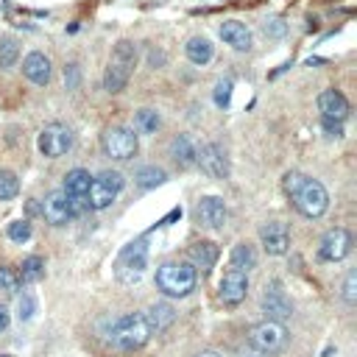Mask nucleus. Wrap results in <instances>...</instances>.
Listing matches in <instances>:
<instances>
[{
    "label": "nucleus",
    "mask_w": 357,
    "mask_h": 357,
    "mask_svg": "<svg viewBox=\"0 0 357 357\" xmlns=\"http://www.w3.org/2000/svg\"><path fill=\"white\" fill-rule=\"evenodd\" d=\"M285 193L304 218H321L329 207V193L324 190V185L299 170L285 173Z\"/></svg>",
    "instance_id": "obj_1"
},
{
    "label": "nucleus",
    "mask_w": 357,
    "mask_h": 357,
    "mask_svg": "<svg viewBox=\"0 0 357 357\" xmlns=\"http://www.w3.org/2000/svg\"><path fill=\"white\" fill-rule=\"evenodd\" d=\"M156 288L170 299H185L196 290V268L190 263H162L156 268Z\"/></svg>",
    "instance_id": "obj_2"
},
{
    "label": "nucleus",
    "mask_w": 357,
    "mask_h": 357,
    "mask_svg": "<svg viewBox=\"0 0 357 357\" xmlns=\"http://www.w3.org/2000/svg\"><path fill=\"white\" fill-rule=\"evenodd\" d=\"M151 338V326L145 321L142 313H128V315H120L112 326V340L126 349V351H134L140 346H145Z\"/></svg>",
    "instance_id": "obj_3"
},
{
    "label": "nucleus",
    "mask_w": 357,
    "mask_h": 357,
    "mask_svg": "<svg viewBox=\"0 0 357 357\" xmlns=\"http://www.w3.org/2000/svg\"><path fill=\"white\" fill-rule=\"evenodd\" d=\"M145 265H148V249H145V240H134V243H128V246L117 254L115 276H117V282H123V285H134V282L142 279Z\"/></svg>",
    "instance_id": "obj_4"
},
{
    "label": "nucleus",
    "mask_w": 357,
    "mask_h": 357,
    "mask_svg": "<svg viewBox=\"0 0 357 357\" xmlns=\"http://www.w3.org/2000/svg\"><path fill=\"white\" fill-rule=\"evenodd\" d=\"M120 190H123V176L117 170H103V173H98L92 182H90L87 207L90 210H106L117 199Z\"/></svg>",
    "instance_id": "obj_5"
},
{
    "label": "nucleus",
    "mask_w": 357,
    "mask_h": 357,
    "mask_svg": "<svg viewBox=\"0 0 357 357\" xmlns=\"http://www.w3.org/2000/svg\"><path fill=\"white\" fill-rule=\"evenodd\" d=\"M288 343V329L279 321H260L251 326V346L263 354H276Z\"/></svg>",
    "instance_id": "obj_6"
},
{
    "label": "nucleus",
    "mask_w": 357,
    "mask_h": 357,
    "mask_svg": "<svg viewBox=\"0 0 357 357\" xmlns=\"http://www.w3.org/2000/svg\"><path fill=\"white\" fill-rule=\"evenodd\" d=\"M73 148V131L65 123H48L40 134V151L48 159H59Z\"/></svg>",
    "instance_id": "obj_7"
},
{
    "label": "nucleus",
    "mask_w": 357,
    "mask_h": 357,
    "mask_svg": "<svg viewBox=\"0 0 357 357\" xmlns=\"http://www.w3.org/2000/svg\"><path fill=\"white\" fill-rule=\"evenodd\" d=\"M103 151L112 159H131L137 153V134L126 126H112L103 131Z\"/></svg>",
    "instance_id": "obj_8"
},
{
    "label": "nucleus",
    "mask_w": 357,
    "mask_h": 357,
    "mask_svg": "<svg viewBox=\"0 0 357 357\" xmlns=\"http://www.w3.org/2000/svg\"><path fill=\"white\" fill-rule=\"evenodd\" d=\"M196 162L213 178H226L229 176V156H226L224 145H218V142H210L201 151H196Z\"/></svg>",
    "instance_id": "obj_9"
},
{
    "label": "nucleus",
    "mask_w": 357,
    "mask_h": 357,
    "mask_svg": "<svg viewBox=\"0 0 357 357\" xmlns=\"http://www.w3.org/2000/svg\"><path fill=\"white\" fill-rule=\"evenodd\" d=\"M263 313H265L268 321H279V324L293 315V304L285 296V290H282L279 282H271L265 288V293H263Z\"/></svg>",
    "instance_id": "obj_10"
},
{
    "label": "nucleus",
    "mask_w": 357,
    "mask_h": 357,
    "mask_svg": "<svg viewBox=\"0 0 357 357\" xmlns=\"http://www.w3.org/2000/svg\"><path fill=\"white\" fill-rule=\"evenodd\" d=\"M351 251V235L346 229H329L324 238H321V246H318V257L326 260V263H338L343 260L346 254Z\"/></svg>",
    "instance_id": "obj_11"
},
{
    "label": "nucleus",
    "mask_w": 357,
    "mask_h": 357,
    "mask_svg": "<svg viewBox=\"0 0 357 357\" xmlns=\"http://www.w3.org/2000/svg\"><path fill=\"white\" fill-rule=\"evenodd\" d=\"M246 293H249V276H246L243 271L229 268V271L224 274V279H221V290H218L221 301H224L226 307H238V304L246 299Z\"/></svg>",
    "instance_id": "obj_12"
},
{
    "label": "nucleus",
    "mask_w": 357,
    "mask_h": 357,
    "mask_svg": "<svg viewBox=\"0 0 357 357\" xmlns=\"http://www.w3.org/2000/svg\"><path fill=\"white\" fill-rule=\"evenodd\" d=\"M260 240H263V249H265L268 254H274V257H279V254H285V251L290 249V232H288V226L279 224V221L265 224V226L260 229Z\"/></svg>",
    "instance_id": "obj_13"
},
{
    "label": "nucleus",
    "mask_w": 357,
    "mask_h": 357,
    "mask_svg": "<svg viewBox=\"0 0 357 357\" xmlns=\"http://www.w3.org/2000/svg\"><path fill=\"white\" fill-rule=\"evenodd\" d=\"M318 109L324 115V120H335V123H343L349 117V101L338 92V90H324L318 95Z\"/></svg>",
    "instance_id": "obj_14"
},
{
    "label": "nucleus",
    "mask_w": 357,
    "mask_h": 357,
    "mask_svg": "<svg viewBox=\"0 0 357 357\" xmlns=\"http://www.w3.org/2000/svg\"><path fill=\"white\" fill-rule=\"evenodd\" d=\"M42 215H45V221H48V224H53V226H65V224L70 221V204H67V196H65L62 190L48 193V196H45V201H42Z\"/></svg>",
    "instance_id": "obj_15"
},
{
    "label": "nucleus",
    "mask_w": 357,
    "mask_h": 357,
    "mask_svg": "<svg viewBox=\"0 0 357 357\" xmlns=\"http://www.w3.org/2000/svg\"><path fill=\"white\" fill-rule=\"evenodd\" d=\"M199 221L207 229H224L226 226V204L218 196H207L199 204Z\"/></svg>",
    "instance_id": "obj_16"
},
{
    "label": "nucleus",
    "mask_w": 357,
    "mask_h": 357,
    "mask_svg": "<svg viewBox=\"0 0 357 357\" xmlns=\"http://www.w3.org/2000/svg\"><path fill=\"white\" fill-rule=\"evenodd\" d=\"M23 73H26L28 81L45 87V84L51 81V59H48L45 53L34 51V53H28V56L23 59Z\"/></svg>",
    "instance_id": "obj_17"
},
{
    "label": "nucleus",
    "mask_w": 357,
    "mask_h": 357,
    "mask_svg": "<svg viewBox=\"0 0 357 357\" xmlns=\"http://www.w3.org/2000/svg\"><path fill=\"white\" fill-rule=\"evenodd\" d=\"M218 34H221V40H224L226 45H232L235 51H249V48H251V31H249L243 23H238V20H226Z\"/></svg>",
    "instance_id": "obj_18"
},
{
    "label": "nucleus",
    "mask_w": 357,
    "mask_h": 357,
    "mask_svg": "<svg viewBox=\"0 0 357 357\" xmlns=\"http://www.w3.org/2000/svg\"><path fill=\"white\" fill-rule=\"evenodd\" d=\"M90 182H92V176H90L84 167H73V170L65 176V188H62V193H65L67 199H84V201H87Z\"/></svg>",
    "instance_id": "obj_19"
},
{
    "label": "nucleus",
    "mask_w": 357,
    "mask_h": 357,
    "mask_svg": "<svg viewBox=\"0 0 357 357\" xmlns=\"http://www.w3.org/2000/svg\"><path fill=\"white\" fill-rule=\"evenodd\" d=\"M190 265L193 268H201V271H213V265H215V260H218V246L215 243H210V240H201V243H196L193 249H190Z\"/></svg>",
    "instance_id": "obj_20"
},
{
    "label": "nucleus",
    "mask_w": 357,
    "mask_h": 357,
    "mask_svg": "<svg viewBox=\"0 0 357 357\" xmlns=\"http://www.w3.org/2000/svg\"><path fill=\"white\" fill-rule=\"evenodd\" d=\"M170 156L182 165V167H190L193 162H196V145H193V140L188 137V134H178V137H173V142H170Z\"/></svg>",
    "instance_id": "obj_21"
},
{
    "label": "nucleus",
    "mask_w": 357,
    "mask_h": 357,
    "mask_svg": "<svg viewBox=\"0 0 357 357\" xmlns=\"http://www.w3.org/2000/svg\"><path fill=\"white\" fill-rule=\"evenodd\" d=\"M145 321H148V326H151V332L156 329V332H165L173 321H176V310L170 307V304H153L151 310H148V315H145Z\"/></svg>",
    "instance_id": "obj_22"
},
{
    "label": "nucleus",
    "mask_w": 357,
    "mask_h": 357,
    "mask_svg": "<svg viewBox=\"0 0 357 357\" xmlns=\"http://www.w3.org/2000/svg\"><path fill=\"white\" fill-rule=\"evenodd\" d=\"M229 263H232V268H235V271L249 274L251 268H257V254H254V249H251L249 243H238V246L232 249Z\"/></svg>",
    "instance_id": "obj_23"
},
{
    "label": "nucleus",
    "mask_w": 357,
    "mask_h": 357,
    "mask_svg": "<svg viewBox=\"0 0 357 357\" xmlns=\"http://www.w3.org/2000/svg\"><path fill=\"white\" fill-rule=\"evenodd\" d=\"M185 53L193 65H207L213 59V42L204 40V37H193L188 45H185Z\"/></svg>",
    "instance_id": "obj_24"
},
{
    "label": "nucleus",
    "mask_w": 357,
    "mask_h": 357,
    "mask_svg": "<svg viewBox=\"0 0 357 357\" xmlns=\"http://www.w3.org/2000/svg\"><path fill=\"white\" fill-rule=\"evenodd\" d=\"M109 62H115V65H120V67H126L128 73L134 70V65H137V48L128 42V40H120L117 45H115V51H112V59Z\"/></svg>",
    "instance_id": "obj_25"
},
{
    "label": "nucleus",
    "mask_w": 357,
    "mask_h": 357,
    "mask_svg": "<svg viewBox=\"0 0 357 357\" xmlns=\"http://www.w3.org/2000/svg\"><path fill=\"white\" fill-rule=\"evenodd\" d=\"M128 76H131V73H128L126 67L109 62V67H106V73H103V87H106V92H120V90L128 84Z\"/></svg>",
    "instance_id": "obj_26"
},
{
    "label": "nucleus",
    "mask_w": 357,
    "mask_h": 357,
    "mask_svg": "<svg viewBox=\"0 0 357 357\" xmlns=\"http://www.w3.org/2000/svg\"><path fill=\"white\" fill-rule=\"evenodd\" d=\"M134 178H137V185H140L142 190H151V188L162 185L167 176H165V170H162V167H153V165H148V167H140Z\"/></svg>",
    "instance_id": "obj_27"
},
{
    "label": "nucleus",
    "mask_w": 357,
    "mask_h": 357,
    "mask_svg": "<svg viewBox=\"0 0 357 357\" xmlns=\"http://www.w3.org/2000/svg\"><path fill=\"white\" fill-rule=\"evenodd\" d=\"M159 126H162V120H159V115H156L153 109H140V112L134 115V128H137L140 134H156Z\"/></svg>",
    "instance_id": "obj_28"
},
{
    "label": "nucleus",
    "mask_w": 357,
    "mask_h": 357,
    "mask_svg": "<svg viewBox=\"0 0 357 357\" xmlns=\"http://www.w3.org/2000/svg\"><path fill=\"white\" fill-rule=\"evenodd\" d=\"M20 59V45L15 40H0V70H12Z\"/></svg>",
    "instance_id": "obj_29"
},
{
    "label": "nucleus",
    "mask_w": 357,
    "mask_h": 357,
    "mask_svg": "<svg viewBox=\"0 0 357 357\" xmlns=\"http://www.w3.org/2000/svg\"><path fill=\"white\" fill-rule=\"evenodd\" d=\"M20 193V178L12 170H0V201H12Z\"/></svg>",
    "instance_id": "obj_30"
},
{
    "label": "nucleus",
    "mask_w": 357,
    "mask_h": 357,
    "mask_svg": "<svg viewBox=\"0 0 357 357\" xmlns=\"http://www.w3.org/2000/svg\"><path fill=\"white\" fill-rule=\"evenodd\" d=\"M42 276H45V263H42V257H28V260H23L20 282H40Z\"/></svg>",
    "instance_id": "obj_31"
},
{
    "label": "nucleus",
    "mask_w": 357,
    "mask_h": 357,
    "mask_svg": "<svg viewBox=\"0 0 357 357\" xmlns=\"http://www.w3.org/2000/svg\"><path fill=\"white\" fill-rule=\"evenodd\" d=\"M20 288V274L9 265H0V290L3 293H15Z\"/></svg>",
    "instance_id": "obj_32"
},
{
    "label": "nucleus",
    "mask_w": 357,
    "mask_h": 357,
    "mask_svg": "<svg viewBox=\"0 0 357 357\" xmlns=\"http://www.w3.org/2000/svg\"><path fill=\"white\" fill-rule=\"evenodd\" d=\"M232 78H221L218 84H215V103L221 106V109H226L229 106V101H232Z\"/></svg>",
    "instance_id": "obj_33"
},
{
    "label": "nucleus",
    "mask_w": 357,
    "mask_h": 357,
    "mask_svg": "<svg viewBox=\"0 0 357 357\" xmlns=\"http://www.w3.org/2000/svg\"><path fill=\"white\" fill-rule=\"evenodd\" d=\"M28 238H31V224H28V221H15V224H9V240L26 243Z\"/></svg>",
    "instance_id": "obj_34"
},
{
    "label": "nucleus",
    "mask_w": 357,
    "mask_h": 357,
    "mask_svg": "<svg viewBox=\"0 0 357 357\" xmlns=\"http://www.w3.org/2000/svg\"><path fill=\"white\" fill-rule=\"evenodd\" d=\"M343 301H346V304H354V301H357V274H354V271L346 274V282H343Z\"/></svg>",
    "instance_id": "obj_35"
},
{
    "label": "nucleus",
    "mask_w": 357,
    "mask_h": 357,
    "mask_svg": "<svg viewBox=\"0 0 357 357\" xmlns=\"http://www.w3.org/2000/svg\"><path fill=\"white\" fill-rule=\"evenodd\" d=\"M34 313H37V301H34V296L26 293V296L20 299V321H31Z\"/></svg>",
    "instance_id": "obj_36"
},
{
    "label": "nucleus",
    "mask_w": 357,
    "mask_h": 357,
    "mask_svg": "<svg viewBox=\"0 0 357 357\" xmlns=\"http://www.w3.org/2000/svg\"><path fill=\"white\" fill-rule=\"evenodd\" d=\"M65 81H67V90L78 87V65H67L65 67Z\"/></svg>",
    "instance_id": "obj_37"
},
{
    "label": "nucleus",
    "mask_w": 357,
    "mask_h": 357,
    "mask_svg": "<svg viewBox=\"0 0 357 357\" xmlns=\"http://www.w3.org/2000/svg\"><path fill=\"white\" fill-rule=\"evenodd\" d=\"M265 34L282 37V34H285V23H282V20H271V23H265Z\"/></svg>",
    "instance_id": "obj_38"
},
{
    "label": "nucleus",
    "mask_w": 357,
    "mask_h": 357,
    "mask_svg": "<svg viewBox=\"0 0 357 357\" xmlns=\"http://www.w3.org/2000/svg\"><path fill=\"white\" fill-rule=\"evenodd\" d=\"M324 131H326L329 137H340V134H343L340 123H335V120H324Z\"/></svg>",
    "instance_id": "obj_39"
},
{
    "label": "nucleus",
    "mask_w": 357,
    "mask_h": 357,
    "mask_svg": "<svg viewBox=\"0 0 357 357\" xmlns=\"http://www.w3.org/2000/svg\"><path fill=\"white\" fill-rule=\"evenodd\" d=\"M9 324H12V318H9V310H6V307H0V332H3V329H9Z\"/></svg>",
    "instance_id": "obj_40"
},
{
    "label": "nucleus",
    "mask_w": 357,
    "mask_h": 357,
    "mask_svg": "<svg viewBox=\"0 0 357 357\" xmlns=\"http://www.w3.org/2000/svg\"><path fill=\"white\" fill-rule=\"evenodd\" d=\"M238 357H268V354H263V351H257L254 346H249V349H240Z\"/></svg>",
    "instance_id": "obj_41"
},
{
    "label": "nucleus",
    "mask_w": 357,
    "mask_h": 357,
    "mask_svg": "<svg viewBox=\"0 0 357 357\" xmlns=\"http://www.w3.org/2000/svg\"><path fill=\"white\" fill-rule=\"evenodd\" d=\"M165 62V53H151V65H162Z\"/></svg>",
    "instance_id": "obj_42"
},
{
    "label": "nucleus",
    "mask_w": 357,
    "mask_h": 357,
    "mask_svg": "<svg viewBox=\"0 0 357 357\" xmlns=\"http://www.w3.org/2000/svg\"><path fill=\"white\" fill-rule=\"evenodd\" d=\"M196 357H221V354H218V351H213V349H207V351H199Z\"/></svg>",
    "instance_id": "obj_43"
}]
</instances>
